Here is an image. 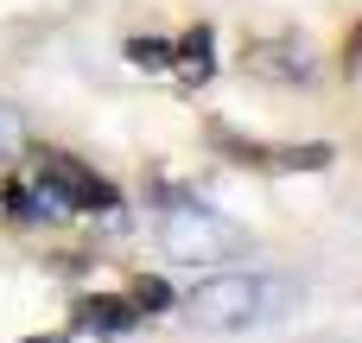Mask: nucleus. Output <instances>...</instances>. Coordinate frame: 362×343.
<instances>
[{"label":"nucleus","instance_id":"1a4fd4ad","mask_svg":"<svg viewBox=\"0 0 362 343\" xmlns=\"http://www.w3.org/2000/svg\"><path fill=\"white\" fill-rule=\"evenodd\" d=\"M127 57L140 70H172V45H159V38H127Z\"/></svg>","mask_w":362,"mask_h":343},{"label":"nucleus","instance_id":"0eeeda50","mask_svg":"<svg viewBox=\"0 0 362 343\" xmlns=\"http://www.w3.org/2000/svg\"><path fill=\"white\" fill-rule=\"evenodd\" d=\"M255 165H274V172H325L331 165V146H267V153H255Z\"/></svg>","mask_w":362,"mask_h":343},{"label":"nucleus","instance_id":"9b49d317","mask_svg":"<svg viewBox=\"0 0 362 343\" xmlns=\"http://www.w3.org/2000/svg\"><path fill=\"white\" fill-rule=\"evenodd\" d=\"M25 343H70V337H57V331H51V337H25Z\"/></svg>","mask_w":362,"mask_h":343},{"label":"nucleus","instance_id":"39448f33","mask_svg":"<svg viewBox=\"0 0 362 343\" xmlns=\"http://www.w3.org/2000/svg\"><path fill=\"white\" fill-rule=\"evenodd\" d=\"M134 299H83L76 306V325L83 331H95V337H121V331H134Z\"/></svg>","mask_w":362,"mask_h":343},{"label":"nucleus","instance_id":"f03ea898","mask_svg":"<svg viewBox=\"0 0 362 343\" xmlns=\"http://www.w3.org/2000/svg\"><path fill=\"white\" fill-rule=\"evenodd\" d=\"M159 242H165V255H172V261H223L242 236H235L216 210H204V204H191V197H165Z\"/></svg>","mask_w":362,"mask_h":343},{"label":"nucleus","instance_id":"7ed1b4c3","mask_svg":"<svg viewBox=\"0 0 362 343\" xmlns=\"http://www.w3.org/2000/svg\"><path fill=\"white\" fill-rule=\"evenodd\" d=\"M38 185H45L64 210H115V185H102L95 172H83V165H76V159H64V153H45Z\"/></svg>","mask_w":362,"mask_h":343},{"label":"nucleus","instance_id":"f257e3e1","mask_svg":"<svg viewBox=\"0 0 362 343\" xmlns=\"http://www.w3.org/2000/svg\"><path fill=\"white\" fill-rule=\"evenodd\" d=\"M299 306L293 280H261V274H216L185 293V318L197 331H255L267 318H286Z\"/></svg>","mask_w":362,"mask_h":343},{"label":"nucleus","instance_id":"9d476101","mask_svg":"<svg viewBox=\"0 0 362 343\" xmlns=\"http://www.w3.org/2000/svg\"><path fill=\"white\" fill-rule=\"evenodd\" d=\"M13 153H19V115L0 108V159H13Z\"/></svg>","mask_w":362,"mask_h":343},{"label":"nucleus","instance_id":"20e7f679","mask_svg":"<svg viewBox=\"0 0 362 343\" xmlns=\"http://www.w3.org/2000/svg\"><path fill=\"white\" fill-rule=\"evenodd\" d=\"M6 216H13V223H57V216H70V210H64L45 185H19V178H13V185H6Z\"/></svg>","mask_w":362,"mask_h":343},{"label":"nucleus","instance_id":"423d86ee","mask_svg":"<svg viewBox=\"0 0 362 343\" xmlns=\"http://www.w3.org/2000/svg\"><path fill=\"white\" fill-rule=\"evenodd\" d=\"M172 64L185 70V83H210V70H216V38H210V25H191L185 45H172Z\"/></svg>","mask_w":362,"mask_h":343},{"label":"nucleus","instance_id":"6e6552de","mask_svg":"<svg viewBox=\"0 0 362 343\" xmlns=\"http://www.w3.org/2000/svg\"><path fill=\"white\" fill-rule=\"evenodd\" d=\"M127 299H134V312H172V286H165V280H153V274H146V280H134V293H127Z\"/></svg>","mask_w":362,"mask_h":343}]
</instances>
